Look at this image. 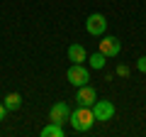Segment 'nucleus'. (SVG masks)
<instances>
[{"label":"nucleus","mask_w":146,"mask_h":137,"mask_svg":"<svg viewBox=\"0 0 146 137\" xmlns=\"http://www.w3.org/2000/svg\"><path fill=\"white\" fill-rule=\"evenodd\" d=\"M68 122L73 125L76 132H88L95 122V115H93V108H85V105H78L76 110H71V118Z\"/></svg>","instance_id":"f257e3e1"},{"label":"nucleus","mask_w":146,"mask_h":137,"mask_svg":"<svg viewBox=\"0 0 146 137\" xmlns=\"http://www.w3.org/2000/svg\"><path fill=\"white\" fill-rule=\"evenodd\" d=\"M66 81L71 86H76V88H80V86H85L90 81V71L83 64H71V68L66 71Z\"/></svg>","instance_id":"f03ea898"},{"label":"nucleus","mask_w":146,"mask_h":137,"mask_svg":"<svg viewBox=\"0 0 146 137\" xmlns=\"http://www.w3.org/2000/svg\"><path fill=\"white\" fill-rule=\"evenodd\" d=\"M93 115H95V120H100V122L112 120V118H115V103H112V100H95L93 103Z\"/></svg>","instance_id":"7ed1b4c3"},{"label":"nucleus","mask_w":146,"mask_h":137,"mask_svg":"<svg viewBox=\"0 0 146 137\" xmlns=\"http://www.w3.org/2000/svg\"><path fill=\"white\" fill-rule=\"evenodd\" d=\"M85 30H88V34H93V37L105 34V30H107V20H105V15H100V12L88 15V20H85Z\"/></svg>","instance_id":"20e7f679"},{"label":"nucleus","mask_w":146,"mask_h":137,"mask_svg":"<svg viewBox=\"0 0 146 137\" xmlns=\"http://www.w3.org/2000/svg\"><path fill=\"white\" fill-rule=\"evenodd\" d=\"M68 118H71V108H68V103H63V100L54 103L51 110H49V120L56 122V125H63V122H68Z\"/></svg>","instance_id":"39448f33"},{"label":"nucleus","mask_w":146,"mask_h":137,"mask_svg":"<svg viewBox=\"0 0 146 137\" xmlns=\"http://www.w3.org/2000/svg\"><path fill=\"white\" fill-rule=\"evenodd\" d=\"M98 52H102L107 59H112V56H117L122 52V42L117 37H102L98 42Z\"/></svg>","instance_id":"423d86ee"},{"label":"nucleus","mask_w":146,"mask_h":137,"mask_svg":"<svg viewBox=\"0 0 146 137\" xmlns=\"http://www.w3.org/2000/svg\"><path fill=\"white\" fill-rule=\"evenodd\" d=\"M95 100H98V91H95L90 83L80 86V88H78V93H76V103H78V105L93 108V103H95Z\"/></svg>","instance_id":"0eeeda50"},{"label":"nucleus","mask_w":146,"mask_h":137,"mask_svg":"<svg viewBox=\"0 0 146 137\" xmlns=\"http://www.w3.org/2000/svg\"><path fill=\"white\" fill-rule=\"evenodd\" d=\"M68 59L73 64H83V61H88V52H85L83 44H71L68 47Z\"/></svg>","instance_id":"6e6552de"},{"label":"nucleus","mask_w":146,"mask_h":137,"mask_svg":"<svg viewBox=\"0 0 146 137\" xmlns=\"http://www.w3.org/2000/svg\"><path fill=\"white\" fill-rule=\"evenodd\" d=\"M3 105L7 108V113L20 110V108H22V95H20V93H7L5 100H3Z\"/></svg>","instance_id":"1a4fd4ad"},{"label":"nucleus","mask_w":146,"mask_h":137,"mask_svg":"<svg viewBox=\"0 0 146 137\" xmlns=\"http://www.w3.org/2000/svg\"><path fill=\"white\" fill-rule=\"evenodd\" d=\"M42 137H63L66 132H63V125H56V122H49L46 127H44L42 132H39Z\"/></svg>","instance_id":"9d476101"},{"label":"nucleus","mask_w":146,"mask_h":137,"mask_svg":"<svg viewBox=\"0 0 146 137\" xmlns=\"http://www.w3.org/2000/svg\"><path fill=\"white\" fill-rule=\"evenodd\" d=\"M105 61H107V56H105L102 52H95L93 56H88V64L93 68H105Z\"/></svg>","instance_id":"9b49d317"},{"label":"nucleus","mask_w":146,"mask_h":137,"mask_svg":"<svg viewBox=\"0 0 146 137\" xmlns=\"http://www.w3.org/2000/svg\"><path fill=\"white\" fill-rule=\"evenodd\" d=\"M117 76H122V79H127V76H129V66H124V64H119V66H117Z\"/></svg>","instance_id":"f8f14e48"},{"label":"nucleus","mask_w":146,"mask_h":137,"mask_svg":"<svg viewBox=\"0 0 146 137\" xmlns=\"http://www.w3.org/2000/svg\"><path fill=\"white\" fill-rule=\"evenodd\" d=\"M136 68H139L141 74H146V56H139V59H136Z\"/></svg>","instance_id":"ddd939ff"},{"label":"nucleus","mask_w":146,"mask_h":137,"mask_svg":"<svg viewBox=\"0 0 146 137\" xmlns=\"http://www.w3.org/2000/svg\"><path fill=\"white\" fill-rule=\"evenodd\" d=\"M5 113H7V108H5V105H3V103H0V122L5 120Z\"/></svg>","instance_id":"4468645a"}]
</instances>
